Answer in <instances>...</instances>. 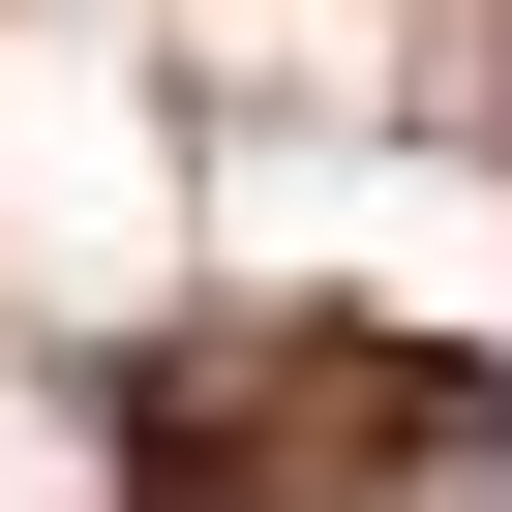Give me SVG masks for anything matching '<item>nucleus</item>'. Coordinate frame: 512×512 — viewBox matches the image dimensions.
<instances>
[{"label": "nucleus", "instance_id": "1", "mask_svg": "<svg viewBox=\"0 0 512 512\" xmlns=\"http://www.w3.org/2000/svg\"><path fill=\"white\" fill-rule=\"evenodd\" d=\"M302 362H121V512H302Z\"/></svg>", "mask_w": 512, "mask_h": 512}]
</instances>
